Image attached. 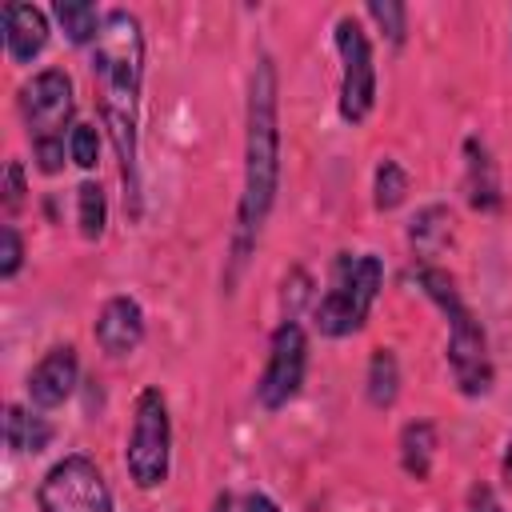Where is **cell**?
I'll return each instance as SVG.
<instances>
[{
    "label": "cell",
    "instance_id": "1",
    "mask_svg": "<svg viewBox=\"0 0 512 512\" xmlns=\"http://www.w3.org/2000/svg\"><path fill=\"white\" fill-rule=\"evenodd\" d=\"M140 80H144V32L140 20L124 8H112L96 32L92 48V84L100 100L104 128L120 156L124 176V204L140 216V180H136V108H140Z\"/></svg>",
    "mask_w": 512,
    "mask_h": 512
},
{
    "label": "cell",
    "instance_id": "2",
    "mask_svg": "<svg viewBox=\"0 0 512 512\" xmlns=\"http://www.w3.org/2000/svg\"><path fill=\"white\" fill-rule=\"evenodd\" d=\"M280 188V120H276V68L268 56L256 60L248 80V136H244V192L232 232V276L256 244Z\"/></svg>",
    "mask_w": 512,
    "mask_h": 512
},
{
    "label": "cell",
    "instance_id": "3",
    "mask_svg": "<svg viewBox=\"0 0 512 512\" xmlns=\"http://www.w3.org/2000/svg\"><path fill=\"white\" fill-rule=\"evenodd\" d=\"M416 280L428 292V300H436L440 312L448 316V368L456 376V388L464 396H484L492 388V360H488V336H484L480 320L472 316L456 280L444 268L420 264Z\"/></svg>",
    "mask_w": 512,
    "mask_h": 512
},
{
    "label": "cell",
    "instance_id": "4",
    "mask_svg": "<svg viewBox=\"0 0 512 512\" xmlns=\"http://www.w3.org/2000/svg\"><path fill=\"white\" fill-rule=\"evenodd\" d=\"M72 80L60 68H44L40 76H32L20 88V112L32 136V152H36V168L40 172H60L64 168V128L72 120Z\"/></svg>",
    "mask_w": 512,
    "mask_h": 512
},
{
    "label": "cell",
    "instance_id": "5",
    "mask_svg": "<svg viewBox=\"0 0 512 512\" xmlns=\"http://www.w3.org/2000/svg\"><path fill=\"white\" fill-rule=\"evenodd\" d=\"M384 284V264L380 256L364 252V256H340L332 268V288L320 296L316 304V328L324 336H352L364 328L376 292Z\"/></svg>",
    "mask_w": 512,
    "mask_h": 512
},
{
    "label": "cell",
    "instance_id": "6",
    "mask_svg": "<svg viewBox=\"0 0 512 512\" xmlns=\"http://www.w3.org/2000/svg\"><path fill=\"white\" fill-rule=\"evenodd\" d=\"M168 456H172V420L160 388H144L132 408V432L124 448L128 476L136 488H156L168 476Z\"/></svg>",
    "mask_w": 512,
    "mask_h": 512
},
{
    "label": "cell",
    "instance_id": "7",
    "mask_svg": "<svg viewBox=\"0 0 512 512\" xmlns=\"http://www.w3.org/2000/svg\"><path fill=\"white\" fill-rule=\"evenodd\" d=\"M36 504L40 512H112V492L88 456H64L40 480Z\"/></svg>",
    "mask_w": 512,
    "mask_h": 512
},
{
    "label": "cell",
    "instance_id": "8",
    "mask_svg": "<svg viewBox=\"0 0 512 512\" xmlns=\"http://www.w3.org/2000/svg\"><path fill=\"white\" fill-rule=\"evenodd\" d=\"M336 52H340V116L348 124H360L376 104V68L360 20L352 16L336 20Z\"/></svg>",
    "mask_w": 512,
    "mask_h": 512
},
{
    "label": "cell",
    "instance_id": "9",
    "mask_svg": "<svg viewBox=\"0 0 512 512\" xmlns=\"http://www.w3.org/2000/svg\"><path fill=\"white\" fill-rule=\"evenodd\" d=\"M304 368H308V336L296 320H284L276 332H272V344H268V364L260 372V384H256V400L276 412L284 408L300 384H304Z\"/></svg>",
    "mask_w": 512,
    "mask_h": 512
},
{
    "label": "cell",
    "instance_id": "10",
    "mask_svg": "<svg viewBox=\"0 0 512 512\" xmlns=\"http://www.w3.org/2000/svg\"><path fill=\"white\" fill-rule=\"evenodd\" d=\"M92 332L108 356H132L144 340V312L132 296H112V300H104Z\"/></svg>",
    "mask_w": 512,
    "mask_h": 512
},
{
    "label": "cell",
    "instance_id": "11",
    "mask_svg": "<svg viewBox=\"0 0 512 512\" xmlns=\"http://www.w3.org/2000/svg\"><path fill=\"white\" fill-rule=\"evenodd\" d=\"M76 376H80V360H76V348L72 344H56L28 376V396L36 408H56L72 396L76 388Z\"/></svg>",
    "mask_w": 512,
    "mask_h": 512
},
{
    "label": "cell",
    "instance_id": "12",
    "mask_svg": "<svg viewBox=\"0 0 512 512\" xmlns=\"http://www.w3.org/2000/svg\"><path fill=\"white\" fill-rule=\"evenodd\" d=\"M48 44V20L32 4H4V48L16 64H28Z\"/></svg>",
    "mask_w": 512,
    "mask_h": 512
},
{
    "label": "cell",
    "instance_id": "13",
    "mask_svg": "<svg viewBox=\"0 0 512 512\" xmlns=\"http://www.w3.org/2000/svg\"><path fill=\"white\" fill-rule=\"evenodd\" d=\"M464 192H468V204L476 208V212H496L500 208V176H496V160H492V152L476 140V136H468L464 140Z\"/></svg>",
    "mask_w": 512,
    "mask_h": 512
},
{
    "label": "cell",
    "instance_id": "14",
    "mask_svg": "<svg viewBox=\"0 0 512 512\" xmlns=\"http://www.w3.org/2000/svg\"><path fill=\"white\" fill-rule=\"evenodd\" d=\"M452 240V212L444 208V204H428V208H420L416 216H412V224H408V244H412V252L428 264L432 256H440V248Z\"/></svg>",
    "mask_w": 512,
    "mask_h": 512
},
{
    "label": "cell",
    "instance_id": "15",
    "mask_svg": "<svg viewBox=\"0 0 512 512\" xmlns=\"http://www.w3.org/2000/svg\"><path fill=\"white\" fill-rule=\"evenodd\" d=\"M432 456H436V428L432 420H412L400 432V464L412 480L432 476Z\"/></svg>",
    "mask_w": 512,
    "mask_h": 512
},
{
    "label": "cell",
    "instance_id": "16",
    "mask_svg": "<svg viewBox=\"0 0 512 512\" xmlns=\"http://www.w3.org/2000/svg\"><path fill=\"white\" fill-rule=\"evenodd\" d=\"M4 436L12 452H40L52 440V424L44 416H28L20 404H8L4 412Z\"/></svg>",
    "mask_w": 512,
    "mask_h": 512
},
{
    "label": "cell",
    "instance_id": "17",
    "mask_svg": "<svg viewBox=\"0 0 512 512\" xmlns=\"http://www.w3.org/2000/svg\"><path fill=\"white\" fill-rule=\"evenodd\" d=\"M396 396H400V364L392 348H376L368 360V400L376 408H388Z\"/></svg>",
    "mask_w": 512,
    "mask_h": 512
},
{
    "label": "cell",
    "instance_id": "18",
    "mask_svg": "<svg viewBox=\"0 0 512 512\" xmlns=\"http://www.w3.org/2000/svg\"><path fill=\"white\" fill-rule=\"evenodd\" d=\"M56 20L64 24V32H68L72 44L96 40V32H100V24H104V16H96V8H92L88 0H60V4H56Z\"/></svg>",
    "mask_w": 512,
    "mask_h": 512
},
{
    "label": "cell",
    "instance_id": "19",
    "mask_svg": "<svg viewBox=\"0 0 512 512\" xmlns=\"http://www.w3.org/2000/svg\"><path fill=\"white\" fill-rule=\"evenodd\" d=\"M76 220H80V232L84 240H100L104 236V224H108V204H104V192L100 184H80L76 188Z\"/></svg>",
    "mask_w": 512,
    "mask_h": 512
},
{
    "label": "cell",
    "instance_id": "20",
    "mask_svg": "<svg viewBox=\"0 0 512 512\" xmlns=\"http://www.w3.org/2000/svg\"><path fill=\"white\" fill-rule=\"evenodd\" d=\"M372 192H376L372 204H376L380 212L400 208L404 196H408V172H404L396 160H380V168H376V188H372Z\"/></svg>",
    "mask_w": 512,
    "mask_h": 512
},
{
    "label": "cell",
    "instance_id": "21",
    "mask_svg": "<svg viewBox=\"0 0 512 512\" xmlns=\"http://www.w3.org/2000/svg\"><path fill=\"white\" fill-rule=\"evenodd\" d=\"M368 16L380 24V32H388L392 44H404V32H408V12H404V4H396V0H372V4H368Z\"/></svg>",
    "mask_w": 512,
    "mask_h": 512
},
{
    "label": "cell",
    "instance_id": "22",
    "mask_svg": "<svg viewBox=\"0 0 512 512\" xmlns=\"http://www.w3.org/2000/svg\"><path fill=\"white\" fill-rule=\"evenodd\" d=\"M68 156H72L80 168H96L100 140H96V128H92V124H76V128H72V136H68Z\"/></svg>",
    "mask_w": 512,
    "mask_h": 512
},
{
    "label": "cell",
    "instance_id": "23",
    "mask_svg": "<svg viewBox=\"0 0 512 512\" xmlns=\"http://www.w3.org/2000/svg\"><path fill=\"white\" fill-rule=\"evenodd\" d=\"M20 264H24L20 232H16L12 224H4V228H0V276H4V280H12V276L20 272Z\"/></svg>",
    "mask_w": 512,
    "mask_h": 512
},
{
    "label": "cell",
    "instance_id": "24",
    "mask_svg": "<svg viewBox=\"0 0 512 512\" xmlns=\"http://www.w3.org/2000/svg\"><path fill=\"white\" fill-rule=\"evenodd\" d=\"M4 204H8V212H16L20 204H24V168L12 160L8 164V180H4Z\"/></svg>",
    "mask_w": 512,
    "mask_h": 512
},
{
    "label": "cell",
    "instance_id": "25",
    "mask_svg": "<svg viewBox=\"0 0 512 512\" xmlns=\"http://www.w3.org/2000/svg\"><path fill=\"white\" fill-rule=\"evenodd\" d=\"M468 512H504V508H500V500L492 496V488L476 484V488L468 492Z\"/></svg>",
    "mask_w": 512,
    "mask_h": 512
},
{
    "label": "cell",
    "instance_id": "26",
    "mask_svg": "<svg viewBox=\"0 0 512 512\" xmlns=\"http://www.w3.org/2000/svg\"><path fill=\"white\" fill-rule=\"evenodd\" d=\"M240 512H280L264 492H252V496H244V508Z\"/></svg>",
    "mask_w": 512,
    "mask_h": 512
},
{
    "label": "cell",
    "instance_id": "27",
    "mask_svg": "<svg viewBox=\"0 0 512 512\" xmlns=\"http://www.w3.org/2000/svg\"><path fill=\"white\" fill-rule=\"evenodd\" d=\"M212 512H232V496H228V492H220V496H216V504H212Z\"/></svg>",
    "mask_w": 512,
    "mask_h": 512
},
{
    "label": "cell",
    "instance_id": "28",
    "mask_svg": "<svg viewBox=\"0 0 512 512\" xmlns=\"http://www.w3.org/2000/svg\"><path fill=\"white\" fill-rule=\"evenodd\" d=\"M504 468H508V476H512V440H508V452H504Z\"/></svg>",
    "mask_w": 512,
    "mask_h": 512
}]
</instances>
